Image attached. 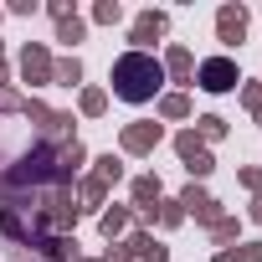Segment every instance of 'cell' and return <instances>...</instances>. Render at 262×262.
<instances>
[{
	"mask_svg": "<svg viewBox=\"0 0 262 262\" xmlns=\"http://www.w3.org/2000/svg\"><path fill=\"white\" fill-rule=\"evenodd\" d=\"M108 82H113V98H123V103H149L160 93V82H165V67L149 52H123L113 62Z\"/></svg>",
	"mask_w": 262,
	"mask_h": 262,
	"instance_id": "6da1fadb",
	"label": "cell"
},
{
	"mask_svg": "<svg viewBox=\"0 0 262 262\" xmlns=\"http://www.w3.org/2000/svg\"><path fill=\"white\" fill-rule=\"evenodd\" d=\"M195 77H201V88H206V93H231V88L242 82L231 57H211V62H201V72H195Z\"/></svg>",
	"mask_w": 262,
	"mask_h": 262,
	"instance_id": "7a4b0ae2",
	"label": "cell"
},
{
	"mask_svg": "<svg viewBox=\"0 0 262 262\" xmlns=\"http://www.w3.org/2000/svg\"><path fill=\"white\" fill-rule=\"evenodd\" d=\"M175 149H180V160H185L190 175H211V155H206V139L195 134V128H185V134L175 139Z\"/></svg>",
	"mask_w": 262,
	"mask_h": 262,
	"instance_id": "3957f363",
	"label": "cell"
},
{
	"mask_svg": "<svg viewBox=\"0 0 262 262\" xmlns=\"http://www.w3.org/2000/svg\"><path fill=\"white\" fill-rule=\"evenodd\" d=\"M160 144V123H128L123 128V149L128 155H149Z\"/></svg>",
	"mask_w": 262,
	"mask_h": 262,
	"instance_id": "277c9868",
	"label": "cell"
},
{
	"mask_svg": "<svg viewBox=\"0 0 262 262\" xmlns=\"http://www.w3.org/2000/svg\"><path fill=\"white\" fill-rule=\"evenodd\" d=\"M216 31H221V41H242V36H247V11H242V6H221Z\"/></svg>",
	"mask_w": 262,
	"mask_h": 262,
	"instance_id": "5b68a950",
	"label": "cell"
},
{
	"mask_svg": "<svg viewBox=\"0 0 262 262\" xmlns=\"http://www.w3.org/2000/svg\"><path fill=\"white\" fill-rule=\"evenodd\" d=\"M21 77H26V82H52V57H47L41 47H26V57H21Z\"/></svg>",
	"mask_w": 262,
	"mask_h": 262,
	"instance_id": "8992f818",
	"label": "cell"
},
{
	"mask_svg": "<svg viewBox=\"0 0 262 262\" xmlns=\"http://www.w3.org/2000/svg\"><path fill=\"white\" fill-rule=\"evenodd\" d=\"M36 252H41V262H77V242H67V236H41L36 242Z\"/></svg>",
	"mask_w": 262,
	"mask_h": 262,
	"instance_id": "52a82bcc",
	"label": "cell"
},
{
	"mask_svg": "<svg viewBox=\"0 0 262 262\" xmlns=\"http://www.w3.org/2000/svg\"><path fill=\"white\" fill-rule=\"evenodd\" d=\"M165 26H170V21H165V11H144V16L134 21V41H139V47H149V41H160V36H165Z\"/></svg>",
	"mask_w": 262,
	"mask_h": 262,
	"instance_id": "ba28073f",
	"label": "cell"
},
{
	"mask_svg": "<svg viewBox=\"0 0 262 262\" xmlns=\"http://www.w3.org/2000/svg\"><path fill=\"white\" fill-rule=\"evenodd\" d=\"M128 252H134L139 262H165V257H170V252H165L149 231H134V236H128Z\"/></svg>",
	"mask_w": 262,
	"mask_h": 262,
	"instance_id": "9c48e42d",
	"label": "cell"
},
{
	"mask_svg": "<svg viewBox=\"0 0 262 262\" xmlns=\"http://www.w3.org/2000/svg\"><path fill=\"white\" fill-rule=\"evenodd\" d=\"M52 82H62V88H77V82H82V62H77V57H62V62H52Z\"/></svg>",
	"mask_w": 262,
	"mask_h": 262,
	"instance_id": "30bf717a",
	"label": "cell"
},
{
	"mask_svg": "<svg viewBox=\"0 0 262 262\" xmlns=\"http://www.w3.org/2000/svg\"><path fill=\"white\" fill-rule=\"evenodd\" d=\"M160 67H165V72H170V77H180V82H185V77H190V67H195V62H190V52H185V47H170V57H165V62H160Z\"/></svg>",
	"mask_w": 262,
	"mask_h": 262,
	"instance_id": "8fae6325",
	"label": "cell"
},
{
	"mask_svg": "<svg viewBox=\"0 0 262 262\" xmlns=\"http://www.w3.org/2000/svg\"><path fill=\"white\" fill-rule=\"evenodd\" d=\"M134 201H139V211H149V201H160V180L139 175V180H134Z\"/></svg>",
	"mask_w": 262,
	"mask_h": 262,
	"instance_id": "7c38bea8",
	"label": "cell"
},
{
	"mask_svg": "<svg viewBox=\"0 0 262 262\" xmlns=\"http://www.w3.org/2000/svg\"><path fill=\"white\" fill-rule=\"evenodd\" d=\"M82 31H88V26H82L77 16H62V21H57V41H67V47H72V41H82Z\"/></svg>",
	"mask_w": 262,
	"mask_h": 262,
	"instance_id": "4fadbf2b",
	"label": "cell"
},
{
	"mask_svg": "<svg viewBox=\"0 0 262 262\" xmlns=\"http://www.w3.org/2000/svg\"><path fill=\"white\" fill-rule=\"evenodd\" d=\"M160 113H165V118H185V113H190V98H185V93H170V98H160Z\"/></svg>",
	"mask_w": 262,
	"mask_h": 262,
	"instance_id": "5bb4252c",
	"label": "cell"
},
{
	"mask_svg": "<svg viewBox=\"0 0 262 262\" xmlns=\"http://www.w3.org/2000/svg\"><path fill=\"white\" fill-rule=\"evenodd\" d=\"M103 108H108V93H103V88H88V93H82V113H93V118H98Z\"/></svg>",
	"mask_w": 262,
	"mask_h": 262,
	"instance_id": "9a60e30c",
	"label": "cell"
},
{
	"mask_svg": "<svg viewBox=\"0 0 262 262\" xmlns=\"http://www.w3.org/2000/svg\"><path fill=\"white\" fill-rule=\"evenodd\" d=\"M118 175H123V165H118L113 155H103V160H98V180H103V185H118Z\"/></svg>",
	"mask_w": 262,
	"mask_h": 262,
	"instance_id": "2e32d148",
	"label": "cell"
},
{
	"mask_svg": "<svg viewBox=\"0 0 262 262\" xmlns=\"http://www.w3.org/2000/svg\"><path fill=\"white\" fill-rule=\"evenodd\" d=\"M128 231V211H103V236H118Z\"/></svg>",
	"mask_w": 262,
	"mask_h": 262,
	"instance_id": "e0dca14e",
	"label": "cell"
},
{
	"mask_svg": "<svg viewBox=\"0 0 262 262\" xmlns=\"http://www.w3.org/2000/svg\"><path fill=\"white\" fill-rule=\"evenodd\" d=\"M221 134H226V118L206 113V118H201V139H221Z\"/></svg>",
	"mask_w": 262,
	"mask_h": 262,
	"instance_id": "ac0fdd59",
	"label": "cell"
},
{
	"mask_svg": "<svg viewBox=\"0 0 262 262\" xmlns=\"http://www.w3.org/2000/svg\"><path fill=\"white\" fill-rule=\"evenodd\" d=\"M103 190H108V185H103L98 175H93V180H82V201H88V206H98V201H103Z\"/></svg>",
	"mask_w": 262,
	"mask_h": 262,
	"instance_id": "d6986e66",
	"label": "cell"
},
{
	"mask_svg": "<svg viewBox=\"0 0 262 262\" xmlns=\"http://www.w3.org/2000/svg\"><path fill=\"white\" fill-rule=\"evenodd\" d=\"M118 16H123V11H118V6H113V0H103V6H98V11H93V21H103V26H113V21H118Z\"/></svg>",
	"mask_w": 262,
	"mask_h": 262,
	"instance_id": "ffe728a7",
	"label": "cell"
},
{
	"mask_svg": "<svg viewBox=\"0 0 262 262\" xmlns=\"http://www.w3.org/2000/svg\"><path fill=\"white\" fill-rule=\"evenodd\" d=\"M160 221H165V226H180V221H185V211H180V201H170V206L160 211Z\"/></svg>",
	"mask_w": 262,
	"mask_h": 262,
	"instance_id": "44dd1931",
	"label": "cell"
},
{
	"mask_svg": "<svg viewBox=\"0 0 262 262\" xmlns=\"http://www.w3.org/2000/svg\"><path fill=\"white\" fill-rule=\"evenodd\" d=\"M231 257H236V262H262V242H247V247L231 252Z\"/></svg>",
	"mask_w": 262,
	"mask_h": 262,
	"instance_id": "7402d4cb",
	"label": "cell"
},
{
	"mask_svg": "<svg viewBox=\"0 0 262 262\" xmlns=\"http://www.w3.org/2000/svg\"><path fill=\"white\" fill-rule=\"evenodd\" d=\"M211 231H216V242H231V236H236V221H226V216H221Z\"/></svg>",
	"mask_w": 262,
	"mask_h": 262,
	"instance_id": "603a6c76",
	"label": "cell"
},
{
	"mask_svg": "<svg viewBox=\"0 0 262 262\" xmlns=\"http://www.w3.org/2000/svg\"><path fill=\"white\" fill-rule=\"evenodd\" d=\"M242 185L247 190H262V170H242Z\"/></svg>",
	"mask_w": 262,
	"mask_h": 262,
	"instance_id": "cb8c5ba5",
	"label": "cell"
},
{
	"mask_svg": "<svg viewBox=\"0 0 262 262\" xmlns=\"http://www.w3.org/2000/svg\"><path fill=\"white\" fill-rule=\"evenodd\" d=\"M252 216H257V221H262V195H257V206H252Z\"/></svg>",
	"mask_w": 262,
	"mask_h": 262,
	"instance_id": "d4e9b609",
	"label": "cell"
},
{
	"mask_svg": "<svg viewBox=\"0 0 262 262\" xmlns=\"http://www.w3.org/2000/svg\"><path fill=\"white\" fill-rule=\"evenodd\" d=\"M216 262H236V257H231V252H221V257H216Z\"/></svg>",
	"mask_w": 262,
	"mask_h": 262,
	"instance_id": "484cf974",
	"label": "cell"
},
{
	"mask_svg": "<svg viewBox=\"0 0 262 262\" xmlns=\"http://www.w3.org/2000/svg\"><path fill=\"white\" fill-rule=\"evenodd\" d=\"M82 262H98V257H82Z\"/></svg>",
	"mask_w": 262,
	"mask_h": 262,
	"instance_id": "4316f807",
	"label": "cell"
}]
</instances>
